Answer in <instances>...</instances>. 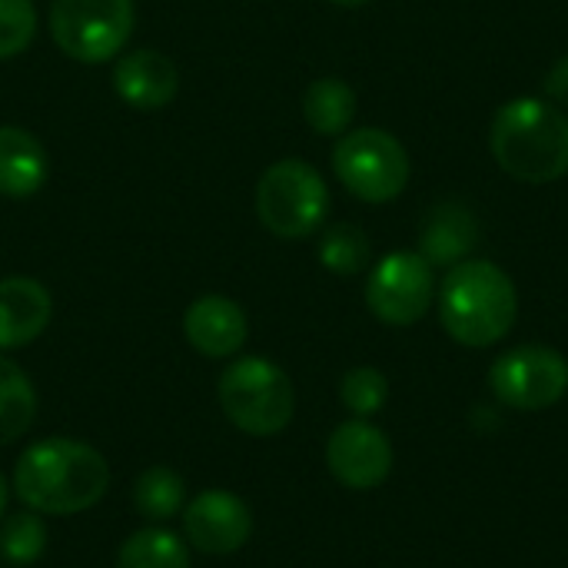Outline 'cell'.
<instances>
[{"label":"cell","instance_id":"44dd1931","mask_svg":"<svg viewBox=\"0 0 568 568\" xmlns=\"http://www.w3.org/2000/svg\"><path fill=\"white\" fill-rule=\"evenodd\" d=\"M47 523L40 513H17L0 523V559L13 568L33 566L47 552Z\"/></svg>","mask_w":568,"mask_h":568},{"label":"cell","instance_id":"5b68a950","mask_svg":"<svg viewBox=\"0 0 568 568\" xmlns=\"http://www.w3.org/2000/svg\"><path fill=\"white\" fill-rule=\"evenodd\" d=\"M329 213V190L306 160H280L256 183V216L280 240L313 236Z\"/></svg>","mask_w":568,"mask_h":568},{"label":"cell","instance_id":"d4e9b609","mask_svg":"<svg viewBox=\"0 0 568 568\" xmlns=\"http://www.w3.org/2000/svg\"><path fill=\"white\" fill-rule=\"evenodd\" d=\"M542 87H546V97H549L552 103L568 106V53L566 57H559V60L549 67V73H546Z\"/></svg>","mask_w":568,"mask_h":568},{"label":"cell","instance_id":"6da1fadb","mask_svg":"<svg viewBox=\"0 0 568 568\" xmlns=\"http://www.w3.org/2000/svg\"><path fill=\"white\" fill-rule=\"evenodd\" d=\"M110 489L106 459L80 439H40L27 446L13 469L17 499L40 516H77L93 509Z\"/></svg>","mask_w":568,"mask_h":568},{"label":"cell","instance_id":"603a6c76","mask_svg":"<svg viewBox=\"0 0 568 568\" xmlns=\"http://www.w3.org/2000/svg\"><path fill=\"white\" fill-rule=\"evenodd\" d=\"M339 399L343 406L356 416V419H369L376 416L386 399H389V383L379 369L373 366H356L343 376L339 383Z\"/></svg>","mask_w":568,"mask_h":568},{"label":"cell","instance_id":"e0dca14e","mask_svg":"<svg viewBox=\"0 0 568 568\" xmlns=\"http://www.w3.org/2000/svg\"><path fill=\"white\" fill-rule=\"evenodd\" d=\"M303 116L323 136H343L356 116V90L339 77H320L303 93Z\"/></svg>","mask_w":568,"mask_h":568},{"label":"cell","instance_id":"30bf717a","mask_svg":"<svg viewBox=\"0 0 568 568\" xmlns=\"http://www.w3.org/2000/svg\"><path fill=\"white\" fill-rule=\"evenodd\" d=\"M326 466L339 486L369 493L383 486L393 473L389 436L366 419H349L333 429L326 443Z\"/></svg>","mask_w":568,"mask_h":568},{"label":"cell","instance_id":"ffe728a7","mask_svg":"<svg viewBox=\"0 0 568 568\" xmlns=\"http://www.w3.org/2000/svg\"><path fill=\"white\" fill-rule=\"evenodd\" d=\"M116 568H190V549L176 532L146 526L123 539Z\"/></svg>","mask_w":568,"mask_h":568},{"label":"cell","instance_id":"ba28073f","mask_svg":"<svg viewBox=\"0 0 568 568\" xmlns=\"http://www.w3.org/2000/svg\"><path fill=\"white\" fill-rule=\"evenodd\" d=\"M489 386L509 409H549L568 393V359L552 346H516L493 363Z\"/></svg>","mask_w":568,"mask_h":568},{"label":"cell","instance_id":"9a60e30c","mask_svg":"<svg viewBox=\"0 0 568 568\" xmlns=\"http://www.w3.org/2000/svg\"><path fill=\"white\" fill-rule=\"evenodd\" d=\"M476 243H479V223L473 210L453 200L433 206L419 233V253L429 260V266L453 270L476 250Z\"/></svg>","mask_w":568,"mask_h":568},{"label":"cell","instance_id":"8992f818","mask_svg":"<svg viewBox=\"0 0 568 568\" xmlns=\"http://www.w3.org/2000/svg\"><path fill=\"white\" fill-rule=\"evenodd\" d=\"M333 170L339 183L363 203L396 200L413 176L406 146L379 126H359L343 133L333 150Z\"/></svg>","mask_w":568,"mask_h":568},{"label":"cell","instance_id":"7a4b0ae2","mask_svg":"<svg viewBox=\"0 0 568 568\" xmlns=\"http://www.w3.org/2000/svg\"><path fill=\"white\" fill-rule=\"evenodd\" d=\"M496 163L532 186L556 183L568 173V116L539 97H516L499 106L489 130Z\"/></svg>","mask_w":568,"mask_h":568},{"label":"cell","instance_id":"277c9868","mask_svg":"<svg viewBox=\"0 0 568 568\" xmlns=\"http://www.w3.org/2000/svg\"><path fill=\"white\" fill-rule=\"evenodd\" d=\"M220 406L226 419L246 433V436H280L296 413V393L290 376L263 359V356H243L230 363L216 386Z\"/></svg>","mask_w":568,"mask_h":568},{"label":"cell","instance_id":"7402d4cb","mask_svg":"<svg viewBox=\"0 0 568 568\" xmlns=\"http://www.w3.org/2000/svg\"><path fill=\"white\" fill-rule=\"evenodd\" d=\"M320 263L336 276H356L369 266V236L356 223H333L320 236Z\"/></svg>","mask_w":568,"mask_h":568},{"label":"cell","instance_id":"52a82bcc","mask_svg":"<svg viewBox=\"0 0 568 568\" xmlns=\"http://www.w3.org/2000/svg\"><path fill=\"white\" fill-rule=\"evenodd\" d=\"M133 0H53L50 37L80 63L113 60L133 33Z\"/></svg>","mask_w":568,"mask_h":568},{"label":"cell","instance_id":"d6986e66","mask_svg":"<svg viewBox=\"0 0 568 568\" xmlns=\"http://www.w3.org/2000/svg\"><path fill=\"white\" fill-rule=\"evenodd\" d=\"M37 419V389L30 376L7 356H0V446L20 439Z\"/></svg>","mask_w":568,"mask_h":568},{"label":"cell","instance_id":"2e32d148","mask_svg":"<svg viewBox=\"0 0 568 568\" xmlns=\"http://www.w3.org/2000/svg\"><path fill=\"white\" fill-rule=\"evenodd\" d=\"M50 176L43 143L23 126H0V196L27 200Z\"/></svg>","mask_w":568,"mask_h":568},{"label":"cell","instance_id":"7c38bea8","mask_svg":"<svg viewBox=\"0 0 568 568\" xmlns=\"http://www.w3.org/2000/svg\"><path fill=\"white\" fill-rule=\"evenodd\" d=\"M183 336L200 356L230 359L243 349V343L250 336L246 313L230 296H220V293L200 296L183 313Z\"/></svg>","mask_w":568,"mask_h":568},{"label":"cell","instance_id":"ac0fdd59","mask_svg":"<svg viewBox=\"0 0 568 568\" xmlns=\"http://www.w3.org/2000/svg\"><path fill=\"white\" fill-rule=\"evenodd\" d=\"M133 509L153 523L163 526L166 519H176L186 506V483L176 469L170 466H150L136 476L133 493H130Z\"/></svg>","mask_w":568,"mask_h":568},{"label":"cell","instance_id":"484cf974","mask_svg":"<svg viewBox=\"0 0 568 568\" xmlns=\"http://www.w3.org/2000/svg\"><path fill=\"white\" fill-rule=\"evenodd\" d=\"M7 503H10V489H7V479L0 476V519H3V513H7Z\"/></svg>","mask_w":568,"mask_h":568},{"label":"cell","instance_id":"4fadbf2b","mask_svg":"<svg viewBox=\"0 0 568 568\" xmlns=\"http://www.w3.org/2000/svg\"><path fill=\"white\" fill-rule=\"evenodd\" d=\"M113 90L133 110H163L180 90L176 63L160 50L123 53L113 67Z\"/></svg>","mask_w":568,"mask_h":568},{"label":"cell","instance_id":"cb8c5ba5","mask_svg":"<svg viewBox=\"0 0 568 568\" xmlns=\"http://www.w3.org/2000/svg\"><path fill=\"white\" fill-rule=\"evenodd\" d=\"M33 33H37L33 0H0V60L23 53Z\"/></svg>","mask_w":568,"mask_h":568},{"label":"cell","instance_id":"3957f363","mask_svg":"<svg viewBox=\"0 0 568 568\" xmlns=\"http://www.w3.org/2000/svg\"><path fill=\"white\" fill-rule=\"evenodd\" d=\"M516 316V283L496 263L463 260L446 273L439 286V320L456 343L469 349H486L513 333Z\"/></svg>","mask_w":568,"mask_h":568},{"label":"cell","instance_id":"4316f807","mask_svg":"<svg viewBox=\"0 0 568 568\" xmlns=\"http://www.w3.org/2000/svg\"><path fill=\"white\" fill-rule=\"evenodd\" d=\"M329 3H336V7H366L369 0H329Z\"/></svg>","mask_w":568,"mask_h":568},{"label":"cell","instance_id":"9c48e42d","mask_svg":"<svg viewBox=\"0 0 568 568\" xmlns=\"http://www.w3.org/2000/svg\"><path fill=\"white\" fill-rule=\"evenodd\" d=\"M436 300V266L423 253L396 250L383 256L366 280V306L389 326L419 323Z\"/></svg>","mask_w":568,"mask_h":568},{"label":"cell","instance_id":"5bb4252c","mask_svg":"<svg viewBox=\"0 0 568 568\" xmlns=\"http://www.w3.org/2000/svg\"><path fill=\"white\" fill-rule=\"evenodd\" d=\"M53 316V300L43 283L30 276L0 280V353L33 343Z\"/></svg>","mask_w":568,"mask_h":568},{"label":"cell","instance_id":"8fae6325","mask_svg":"<svg viewBox=\"0 0 568 568\" xmlns=\"http://www.w3.org/2000/svg\"><path fill=\"white\" fill-rule=\"evenodd\" d=\"M183 536L193 549L206 556H233L240 552L253 536V513L250 506L226 493V489H206L196 493L183 506Z\"/></svg>","mask_w":568,"mask_h":568}]
</instances>
